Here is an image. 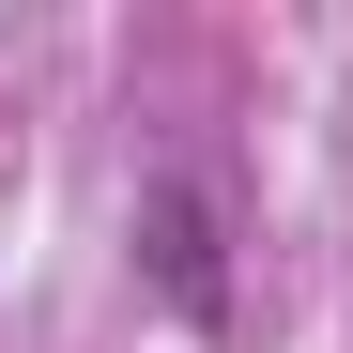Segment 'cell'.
<instances>
[{"label":"cell","instance_id":"cell-1","mask_svg":"<svg viewBox=\"0 0 353 353\" xmlns=\"http://www.w3.org/2000/svg\"><path fill=\"white\" fill-rule=\"evenodd\" d=\"M154 292L185 323H215L230 307V276H215V215H200V185H154Z\"/></svg>","mask_w":353,"mask_h":353}]
</instances>
